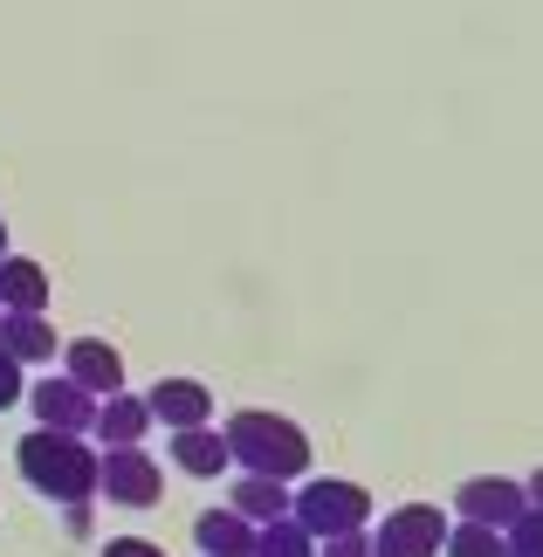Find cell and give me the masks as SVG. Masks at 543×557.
<instances>
[{"label": "cell", "instance_id": "cell-6", "mask_svg": "<svg viewBox=\"0 0 543 557\" xmlns=\"http://www.w3.org/2000/svg\"><path fill=\"white\" fill-rule=\"evenodd\" d=\"M523 509H530V496H523V482H509V475H468L454 488V517L482 523V530H509Z\"/></svg>", "mask_w": 543, "mask_h": 557}, {"label": "cell", "instance_id": "cell-4", "mask_svg": "<svg viewBox=\"0 0 543 557\" xmlns=\"http://www.w3.org/2000/svg\"><path fill=\"white\" fill-rule=\"evenodd\" d=\"M97 496H111L118 509H151V503L165 496V475H159V461H151L145 447H103Z\"/></svg>", "mask_w": 543, "mask_h": 557}, {"label": "cell", "instance_id": "cell-15", "mask_svg": "<svg viewBox=\"0 0 543 557\" xmlns=\"http://www.w3.org/2000/svg\"><path fill=\"white\" fill-rule=\"evenodd\" d=\"M172 461L186 468V475H221V468H234L227 461V441L213 434V426H186V434H172Z\"/></svg>", "mask_w": 543, "mask_h": 557}, {"label": "cell", "instance_id": "cell-12", "mask_svg": "<svg viewBox=\"0 0 543 557\" xmlns=\"http://www.w3.org/2000/svg\"><path fill=\"white\" fill-rule=\"evenodd\" d=\"M289 482H269V475H242V482H234V517H248L255 530H269V523H282V517H289Z\"/></svg>", "mask_w": 543, "mask_h": 557}, {"label": "cell", "instance_id": "cell-9", "mask_svg": "<svg viewBox=\"0 0 543 557\" xmlns=\"http://www.w3.org/2000/svg\"><path fill=\"white\" fill-rule=\"evenodd\" d=\"M62 366H70V379H76L90 399L124 393V351L103 345V337H76V345H62Z\"/></svg>", "mask_w": 543, "mask_h": 557}, {"label": "cell", "instance_id": "cell-8", "mask_svg": "<svg viewBox=\"0 0 543 557\" xmlns=\"http://www.w3.org/2000/svg\"><path fill=\"white\" fill-rule=\"evenodd\" d=\"M145 406H151V426H172V434H186V426H207L213 420V393L200 379H159L145 393Z\"/></svg>", "mask_w": 543, "mask_h": 557}, {"label": "cell", "instance_id": "cell-7", "mask_svg": "<svg viewBox=\"0 0 543 557\" xmlns=\"http://www.w3.org/2000/svg\"><path fill=\"white\" fill-rule=\"evenodd\" d=\"M28 406H35V420L49 426V434H90V426H97V399L83 393L70 372L28 385Z\"/></svg>", "mask_w": 543, "mask_h": 557}, {"label": "cell", "instance_id": "cell-11", "mask_svg": "<svg viewBox=\"0 0 543 557\" xmlns=\"http://www.w3.org/2000/svg\"><path fill=\"white\" fill-rule=\"evenodd\" d=\"M0 310L41 317L49 310V269L28 262V255H8V262H0Z\"/></svg>", "mask_w": 543, "mask_h": 557}, {"label": "cell", "instance_id": "cell-23", "mask_svg": "<svg viewBox=\"0 0 543 557\" xmlns=\"http://www.w3.org/2000/svg\"><path fill=\"white\" fill-rule=\"evenodd\" d=\"M0 262H8V221H0Z\"/></svg>", "mask_w": 543, "mask_h": 557}, {"label": "cell", "instance_id": "cell-10", "mask_svg": "<svg viewBox=\"0 0 543 557\" xmlns=\"http://www.w3.org/2000/svg\"><path fill=\"white\" fill-rule=\"evenodd\" d=\"M97 447H138L151 434V406L138 393H111V399H97Z\"/></svg>", "mask_w": 543, "mask_h": 557}, {"label": "cell", "instance_id": "cell-18", "mask_svg": "<svg viewBox=\"0 0 543 557\" xmlns=\"http://www.w3.org/2000/svg\"><path fill=\"white\" fill-rule=\"evenodd\" d=\"M503 544H509V557H543V509H523V517L503 530Z\"/></svg>", "mask_w": 543, "mask_h": 557}, {"label": "cell", "instance_id": "cell-14", "mask_svg": "<svg viewBox=\"0 0 543 557\" xmlns=\"http://www.w3.org/2000/svg\"><path fill=\"white\" fill-rule=\"evenodd\" d=\"M0 345H8L14 366H41V358H55V331H49V317L0 310Z\"/></svg>", "mask_w": 543, "mask_h": 557}, {"label": "cell", "instance_id": "cell-5", "mask_svg": "<svg viewBox=\"0 0 543 557\" xmlns=\"http://www.w3.org/2000/svg\"><path fill=\"white\" fill-rule=\"evenodd\" d=\"M447 550V517L433 503H399L372 530V557H441Z\"/></svg>", "mask_w": 543, "mask_h": 557}, {"label": "cell", "instance_id": "cell-16", "mask_svg": "<svg viewBox=\"0 0 543 557\" xmlns=\"http://www.w3.org/2000/svg\"><path fill=\"white\" fill-rule=\"evenodd\" d=\"M255 557H317V537L296 517H282L269 530H255Z\"/></svg>", "mask_w": 543, "mask_h": 557}, {"label": "cell", "instance_id": "cell-22", "mask_svg": "<svg viewBox=\"0 0 543 557\" xmlns=\"http://www.w3.org/2000/svg\"><path fill=\"white\" fill-rule=\"evenodd\" d=\"M523 496H530V509H543V468H536V475L523 482Z\"/></svg>", "mask_w": 543, "mask_h": 557}, {"label": "cell", "instance_id": "cell-21", "mask_svg": "<svg viewBox=\"0 0 543 557\" xmlns=\"http://www.w3.org/2000/svg\"><path fill=\"white\" fill-rule=\"evenodd\" d=\"M103 557H165V550L145 544V537H111V544H103Z\"/></svg>", "mask_w": 543, "mask_h": 557}, {"label": "cell", "instance_id": "cell-2", "mask_svg": "<svg viewBox=\"0 0 543 557\" xmlns=\"http://www.w3.org/2000/svg\"><path fill=\"white\" fill-rule=\"evenodd\" d=\"M14 461H21V475H28L35 496H49L62 509H76V503L97 496V461L103 455L83 434H49V426H35V434L14 447Z\"/></svg>", "mask_w": 543, "mask_h": 557}, {"label": "cell", "instance_id": "cell-19", "mask_svg": "<svg viewBox=\"0 0 543 557\" xmlns=\"http://www.w3.org/2000/svg\"><path fill=\"white\" fill-rule=\"evenodd\" d=\"M21 393H28V385H21V366L8 358V345H0V413H8V406H14Z\"/></svg>", "mask_w": 543, "mask_h": 557}, {"label": "cell", "instance_id": "cell-3", "mask_svg": "<svg viewBox=\"0 0 543 557\" xmlns=\"http://www.w3.org/2000/svg\"><path fill=\"white\" fill-rule=\"evenodd\" d=\"M289 517L310 530L317 544H331V537H358V530L372 523V488L337 482V475H317V482H303V488H296Z\"/></svg>", "mask_w": 543, "mask_h": 557}, {"label": "cell", "instance_id": "cell-1", "mask_svg": "<svg viewBox=\"0 0 543 557\" xmlns=\"http://www.w3.org/2000/svg\"><path fill=\"white\" fill-rule=\"evenodd\" d=\"M227 461L242 468V475H269V482H296L310 475V434L289 420V413H269V406H242L227 426Z\"/></svg>", "mask_w": 543, "mask_h": 557}, {"label": "cell", "instance_id": "cell-17", "mask_svg": "<svg viewBox=\"0 0 543 557\" xmlns=\"http://www.w3.org/2000/svg\"><path fill=\"white\" fill-rule=\"evenodd\" d=\"M447 557H509V544H503V530L454 523V530H447Z\"/></svg>", "mask_w": 543, "mask_h": 557}, {"label": "cell", "instance_id": "cell-20", "mask_svg": "<svg viewBox=\"0 0 543 557\" xmlns=\"http://www.w3.org/2000/svg\"><path fill=\"white\" fill-rule=\"evenodd\" d=\"M317 557H372V537H331V544H317Z\"/></svg>", "mask_w": 543, "mask_h": 557}, {"label": "cell", "instance_id": "cell-13", "mask_svg": "<svg viewBox=\"0 0 543 557\" xmlns=\"http://www.w3.org/2000/svg\"><path fill=\"white\" fill-rule=\"evenodd\" d=\"M193 544L207 557H255V523L234 517V509H207V517L193 523Z\"/></svg>", "mask_w": 543, "mask_h": 557}]
</instances>
